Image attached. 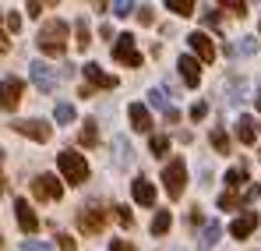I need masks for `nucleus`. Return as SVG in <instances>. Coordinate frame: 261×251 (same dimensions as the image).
<instances>
[{
	"label": "nucleus",
	"mask_w": 261,
	"mask_h": 251,
	"mask_svg": "<svg viewBox=\"0 0 261 251\" xmlns=\"http://www.w3.org/2000/svg\"><path fill=\"white\" fill-rule=\"evenodd\" d=\"M36 46L43 53H49V57H60L64 46H67V21H60V18L46 21L43 29H39V36H36Z\"/></svg>",
	"instance_id": "1"
},
{
	"label": "nucleus",
	"mask_w": 261,
	"mask_h": 251,
	"mask_svg": "<svg viewBox=\"0 0 261 251\" xmlns=\"http://www.w3.org/2000/svg\"><path fill=\"white\" fill-rule=\"evenodd\" d=\"M57 167H60L67 184H85L88 180V163H85V156H78V152H60Z\"/></svg>",
	"instance_id": "2"
},
{
	"label": "nucleus",
	"mask_w": 261,
	"mask_h": 251,
	"mask_svg": "<svg viewBox=\"0 0 261 251\" xmlns=\"http://www.w3.org/2000/svg\"><path fill=\"white\" fill-rule=\"evenodd\" d=\"M163 188H166L170 198H180L184 195V188H187V163L184 159H170L163 167Z\"/></svg>",
	"instance_id": "3"
},
{
	"label": "nucleus",
	"mask_w": 261,
	"mask_h": 251,
	"mask_svg": "<svg viewBox=\"0 0 261 251\" xmlns=\"http://www.w3.org/2000/svg\"><path fill=\"white\" fill-rule=\"evenodd\" d=\"M113 60H120V64H127V67H141V53H138L130 32H120V36L113 39Z\"/></svg>",
	"instance_id": "4"
},
{
	"label": "nucleus",
	"mask_w": 261,
	"mask_h": 251,
	"mask_svg": "<svg viewBox=\"0 0 261 251\" xmlns=\"http://www.w3.org/2000/svg\"><path fill=\"white\" fill-rule=\"evenodd\" d=\"M29 78L36 82L39 92H53V88H57V71H53L46 60H32V64H29Z\"/></svg>",
	"instance_id": "5"
},
{
	"label": "nucleus",
	"mask_w": 261,
	"mask_h": 251,
	"mask_svg": "<svg viewBox=\"0 0 261 251\" xmlns=\"http://www.w3.org/2000/svg\"><path fill=\"white\" fill-rule=\"evenodd\" d=\"M78 226H82L85 234H102V226H106V209H102V206H82Z\"/></svg>",
	"instance_id": "6"
},
{
	"label": "nucleus",
	"mask_w": 261,
	"mask_h": 251,
	"mask_svg": "<svg viewBox=\"0 0 261 251\" xmlns=\"http://www.w3.org/2000/svg\"><path fill=\"white\" fill-rule=\"evenodd\" d=\"M32 195H36L39 202H57V198L64 195V188L57 184V177H53V173H39V177L32 180Z\"/></svg>",
	"instance_id": "7"
},
{
	"label": "nucleus",
	"mask_w": 261,
	"mask_h": 251,
	"mask_svg": "<svg viewBox=\"0 0 261 251\" xmlns=\"http://www.w3.org/2000/svg\"><path fill=\"white\" fill-rule=\"evenodd\" d=\"M187 42H191V50H194V60H198V64H212V60H216V46H212V39H208L205 32H191Z\"/></svg>",
	"instance_id": "8"
},
{
	"label": "nucleus",
	"mask_w": 261,
	"mask_h": 251,
	"mask_svg": "<svg viewBox=\"0 0 261 251\" xmlns=\"http://www.w3.org/2000/svg\"><path fill=\"white\" fill-rule=\"evenodd\" d=\"M21 92H25V82L21 78H4L0 82V110H14L18 99H21Z\"/></svg>",
	"instance_id": "9"
},
{
	"label": "nucleus",
	"mask_w": 261,
	"mask_h": 251,
	"mask_svg": "<svg viewBox=\"0 0 261 251\" xmlns=\"http://www.w3.org/2000/svg\"><path fill=\"white\" fill-rule=\"evenodd\" d=\"M85 85L95 92V88H117V78L106 75L99 64H85Z\"/></svg>",
	"instance_id": "10"
},
{
	"label": "nucleus",
	"mask_w": 261,
	"mask_h": 251,
	"mask_svg": "<svg viewBox=\"0 0 261 251\" xmlns=\"http://www.w3.org/2000/svg\"><path fill=\"white\" fill-rule=\"evenodd\" d=\"M14 131H18V134H25V138H32V142H49V134H53L46 121H18Z\"/></svg>",
	"instance_id": "11"
},
{
	"label": "nucleus",
	"mask_w": 261,
	"mask_h": 251,
	"mask_svg": "<svg viewBox=\"0 0 261 251\" xmlns=\"http://www.w3.org/2000/svg\"><path fill=\"white\" fill-rule=\"evenodd\" d=\"M254 226H258V212L247 209L244 216H237V219L229 223V234H233L237 241H244V237H251V234H254Z\"/></svg>",
	"instance_id": "12"
},
{
	"label": "nucleus",
	"mask_w": 261,
	"mask_h": 251,
	"mask_svg": "<svg viewBox=\"0 0 261 251\" xmlns=\"http://www.w3.org/2000/svg\"><path fill=\"white\" fill-rule=\"evenodd\" d=\"M176 67H180V78H184V85L198 88V82H201V64H198L191 53H184V57L176 60Z\"/></svg>",
	"instance_id": "13"
},
{
	"label": "nucleus",
	"mask_w": 261,
	"mask_h": 251,
	"mask_svg": "<svg viewBox=\"0 0 261 251\" xmlns=\"http://www.w3.org/2000/svg\"><path fill=\"white\" fill-rule=\"evenodd\" d=\"M14 216H18V226H21L25 234H36V230H39V216L29 209V202H25V198H18V202H14Z\"/></svg>",
	"instance_id": "14"
},
{
	"label": "nucleus",
	"mask_w": 261,
	"mask_h": 251,
	"mask_svg": "<svg viewBox=\"0 0 261 251\" xmlns=\"http://www.w3.org/2000/svg\"><path fill=\"white\" fill-rule=\"evenodd\" d=\"M127 117H130V127H134V131H152V113H148V106L130 103V106H127Z\"/></svg>",
	"instance_id": "15"
},
{
	"label": "nucleus",
	"mask_w": 261,
	"mask_h": 251,
	"mask_svg": "<svg viewBox=\"0 0 261 251\" xmlns=\"http://www.w3.org/2000/svg\"><path fill=\"white\" fill-rule=\"evenodd\" d=\"M130 195H134V202H141V206H155V188H152V180H145V177H138V180L130 184Z\"/></svg>",
	"instance_id": "16"
},
{
	"label": "nucleus",
	"mask_w": 261,
	"mask_h": 251,
	"mask_svg": "<svg viewBox=\"0 0 261 251\" xmlns=\"http://www.w3.org/2000/svg\"><path fill=\"white\" fill-rule=\"evenodd\" d=\"M113 145H117V167L127 170L130 163H134V149H130V142L124 138V134H117V138H113Z\"/></svg>",
	"instance_id": "17"
},
{
	"label": "nucleus",
	"mask_w": 261,
	"mask_h": 251,
	"mask_svg": "<svg viewBox=\"0 0 261 251\" xmlns=\"http://www.w3.org/2000/svg\"><path fill=\"white\" fill-rule=\"evenodd\" d=\"M219 234H222V226L219 223H205V230H201V241H198V251H212L219 241Z\"/></svg>",
	"instance_id": "18"
},
{
	"label": "nucleus",
	"mask_w": 261,
	"mask_h": 251,
	"mask_svg": "<svg viewBox=\"0 0 261 251\" xmlns=\"http://www.w3.org/2000/svg\"><path fill=\"white\" fill-rule=\"evenodd\" d=\"M237 138H240L244 145H254V121H251V117H240V121H237Z\"/></svg>",
	"instance_id": "19"
},
{
	"label": "nucleus",
	"mask_w": 261,
	"mask_h": 251,
	"mask_svg": "<svg viewBox=\"0 0 261 251\" xmlns=\"http://www.w3.org/2000/svg\"><path fill=\"white\" fill-rule=\"evenodd\" d=\"M148 152H152V156H166V152H170V134H152Z\"/></svg>",
	"instance_id": "20"
},
{
	"label": "nucleus",
	"mask_w": 261,
	"mask_h": 251,
	"mask_svg": "<svg viewBox=\"0 0 261 251\" xmlns=\"http://www.w3.org/2000/svg\"><path fill=\"white\" fill-rule=\"evenodd\" d=\"M78 138H82V145H88V149H92V145H99V127H95V121H85V127H82V134H78Z\"/></svg>",
	"instance_id": "21"
},
{
	"label": "nucleus",
	"mask_w": 261,
	"mask_h": 251,
	"mask_svg": "<svg viewBox=\"0 0 261 251\" xmlns=\"http://www.w3.org/2000/svg\"><path fill=\"white\" fill-rule=\"evenodd\" d=\"M170 223H173V216H170L166 209L155 212V219H152V234H155V237H159V234H166V230H170Z\"/></svg>",
	"instance_id": "22"
},
{
	"label": "nucleus",
	"mask_w": 261,
	"mask_h": 251,
	"mask_svg": "<svg viewBox=\"0 0 261 251\" xmlns=\"http://www.w3.org/2000/svg\"><path fill=\"white\" fill-rule=\"evenodd\" d=\"M244 184H247V170L244 167H233L226 173V188H244Z\"/></svg>",
	"instance_id": "23"
},
{
	"label": "nucleus",
	"mask_w": 261,
	"mask_h": 251,
	"mask_svg": "<svg viewBox=\"0 0 261 251\" xmlns=\"http://www.w3.org/2000/svg\"><path fill=\"white\" fill-rule=\"evenodd\" d=\"M148 103H152L155 110L170 113V103H166V92H163V88H148Z\"/></svg>",
	"instance_id": "24"
},
{
	"label": "nucleus",
	"mask_w": 261,
	"mask_h": 251,
	"mask_svg": "<svg viewBox=\"0 0 261 251\" xmlns=\"http://www.w3.org/2000/svg\"><path fill=\"white\" fill-rule=\"evenodd\" d=\"M53 117H57V124H71V121H74V106H71V103H57Z\"/></svg>",
	"instance_id": "25"
},
{
	"label": "nucleus",
	"mask_w": 261,
	"mask_h": 251,
	"mask_svg": "<svg viewBox=\"0 0 261 251\" xmlns=\"http://www.w3.org/2000/svg\"><path fill=\"white\" fill-rule=\"evenodd\" d=\"M166 7H170L173 14H180V18L194 14V4H191V0H166Z\"/></svg>",
	"instance_id": "26"
},
{
	"label": "nucleus",
	"mask_w": 261,
	"mask_h": 251,
	"mask_svg": "<svg viewBox=\"0 0 261 251\" xmlns=\"http://www.w3.org/2000/svg\"><path fill=\"white\" fill-rule=\"evenodd\" d=\"M244 202H240V195H233V191H222L219 195V209H240Z\"/></svg>",
	"instance_id": "27"
},
{
	"label": "nucleus",
	"mask_w": 261,
	"mask_h": 251,
	"mask_svg": "<svg viewBox=\"0 0 261 251\" xmlns=\"http://www.w3.org/2000/svg\"><path fill=\"white\" fill-rule=\"evenodd\" d=\"M74 32H78V46H82V50H85L88 42H92V32H88L85 18H78V21H74Z\"/></svg>",
	"instance_id": "28"
},
{
	"label": "nucleus",
	"mask_w": 261,
	"mask_h": 251,
	"mask_svg": "<svg viewBox=\"0 0 261 251\" xmlns=\"http://www.w3.org/2000/svg\"><path fill=\"white\" fill-rule=\"evenodd\" d=\"M212 145H216V152H229V138H226V131H222V127L212 131Z\"/></svg>",
	"instance_id": "29"
},
{
	"label": "nucleus",
	"mask_w": 261,
	"mask_h": 251,
	"mask_svg": "<svg viewBox=\"0 0 261 251\" xmlns=\"http://www.w3.org/2000/svg\"><path fill=\"white\" fill-rule=\"evenodd\" d=\"M226 96H229V103H240V99H244V82H240V78H233L229 88H226Z\"/></svg>",
	"instance_id": "30"
},
{
	"label": "nucleus",
	"mask_w": 261,
	"mask_h": 251,
	"mask_svg": "<svg viewBox=\"0 0 261 251\" xmlns=\"http://www.w3.org/2000/svg\"><path fill=\"white\" fill-rule=\"evenodd\" d=\"M130 11H134V4H130V0H117V4H113V14H117V18H127Z\"/></svg>",
	"instance_id": "31"
},
{
	"label": "nucleus",
	"mask_w": 261,
	"mask_h": 251,
	"mask_svg": "<svg viewBox=\"0 0 261 251\" xmlns=\"http://www.w3.org/2000/svg\"><path fill=\"white\" fill-rule=\"evenodd\" d=\"M21 251H53V248H49V244H43V241H32V237H29V241L21 244Z\"/></svg>",
	"instance_id": "32"
},
{
	"label": "nucleus",
	"mask_w": 261,
	"mask_h": 251,
	"mask_svg": "<svg viewBox=\"0 0 261 251\" xmlns=\"http://www.w3.org/2000/svg\"><path fill=\"white\" fill-rule=\"evenodd\" d=\"M237 50H240L244 57H251V53H258V42H254V39H244L240 46H237Z\"/></svg>",
	"instance_id": "33"
},
{
	"label": "nucleus",
	"mask_w": 261,
	"mask_h": 251,
	"mask_svg": "<svg viewBox=\"0 0 261 251\" xmlns=\"http://www.w3.org/2000/svg\"><path fill=\"white\" fill-rule=\"evenodd\" d=\"M205 113H208V103H194V106H191V117H194V121H201Z\"/></svg>",
	"instance_id": "34"
},
{
	"label": "nucleus",
	"mask_w": 261,
	"mask_h": 251,
	"mask_svg": "<svg viewBox=\"0 0 261 251\" xmlns=\"http://www.w3.org/2000/svg\"><path fill=\"white\" fill-rule=\"evenodd\" d=\"M226 11H233V14H240V18H244V14H247V4H240V0H233V4H226Z\"/></svg>",
	"instance_id": "35"
},
{
	"label": "nucleus",
	"mask_w": 261,
	"mask_h": 251,
	"mask_svg": "<svg viewBox=\"0 0 261 251\" xmlns=\"http://www.w3.org/2000/svg\"><path fill=\"white\" fill-rule=\"evenodd\" d=\"M117 219H120L124 226H130V209L127 206H117Z\"/></svg>",
	"instance_id": "36"
},
{
	"label": "nucleus",
	"mask_w": 261,
	"mask_h": 251,
	"mask_svg": "<svg viewBox=\"0 0 261 251\" xmlns=\"http://www.w3.org/2000/svg\"><path fill=\"white\" fill-rule=\"evenodd\" d=\"M7 29L18 32V29H21V14H7Z\"/></svg>",
	"instance_id": "37"
},
{
	"label": "nucleus",
	"mask_w": 261,
	"mask_h": 251,
	"mask_svg": "<svg viewBox=\"0 0 261 251\" xmlns=\"http://www.w3.org/2000/svg\"><path fill=\"white\" fill-rule=\"evenodd\" d=\"M110 251H134V244H130V241H113Z\"/></svg>",
	"instance_id": "38"
},
{
	"label": "nucleus",
	"mask_w": 261,
	"mask_h": 251,
	"mask_svg": "<svg viewBox=\"0 0 261 251\" xmlns=\"http://www.w3.org/2000/svg\"><path fill=\"white\" fill-rule=\"evenodd\" d=\"M25 11H29V18H39V14H43V4H29Z\"/></svg>",
	"instance_id": "39"
},
{
	"label": "nucleus",
	"mask_w": 261,
	"mask_h": 251,
	"mask_svg": "<svg viewBox=\"0 0 261 251\" xmlns=\"http://www.w3.org/2000/svg\"><path fill=\"white\" fill-rule=\"evenodd\" d=\"M60 251H74V241H71V237H64V234H60Z\"/></svg>",
	"instance_id": "40"
},
{
	"label": "nucleus",
	"mask_w": 261,
	"mask_h": 251,
	"mask_svg": "<svg viewBox=\"0 0 261 251\" xmlns=\"http://www.w3.org/2000/svg\"><path fill=\"white\" fill-rule=\"evenodd\" d=\"M4 50H7V39H4V36H0V53H4Z\"/></svg>",
	"instance_id": "41"
},
{
	"label": "nucleus",
	"mask_w": 261,
	"mask_h": 251,
	"mask_svg": "<svg viewBox=\"0 0 261 251\" xmlns=\"http://www.w3.org/2000/svg\"><path fill=\"white\" fill-rule=\"evenodd\" d=\"M254 106H258V110H261V96H258V99H254Z\"/></svg>",
	"instance_id": "42"
},
{
	"label": "nucleus",
	"mask_w": 261,
	"mask_h": 251,
	"mask_svg": "<svg viewBox=\"0 0 261 251\" xmlns=\"http://www.w3.org/2000/svg\"><path fill=\"white\" fill-rule=\"evenodd\" d=\"M0 163H4V149H0Z\"/></svg>",
	"instance_id": "43"
},
{
	"label": "nucleus",
	"mask_w": 261,
	"mask_h": 251,
	"mask_svg": "<svg viewBox=\"0 0 261 251\" xmlns=\"http://www.w3.org/2000/svg\"><path fill=\"white\" fill-rule=\"evenodd\" d=\"M0 241H4V237H0Z\"/></svg>",
	"instance_id": "44"
}]
</instances>
